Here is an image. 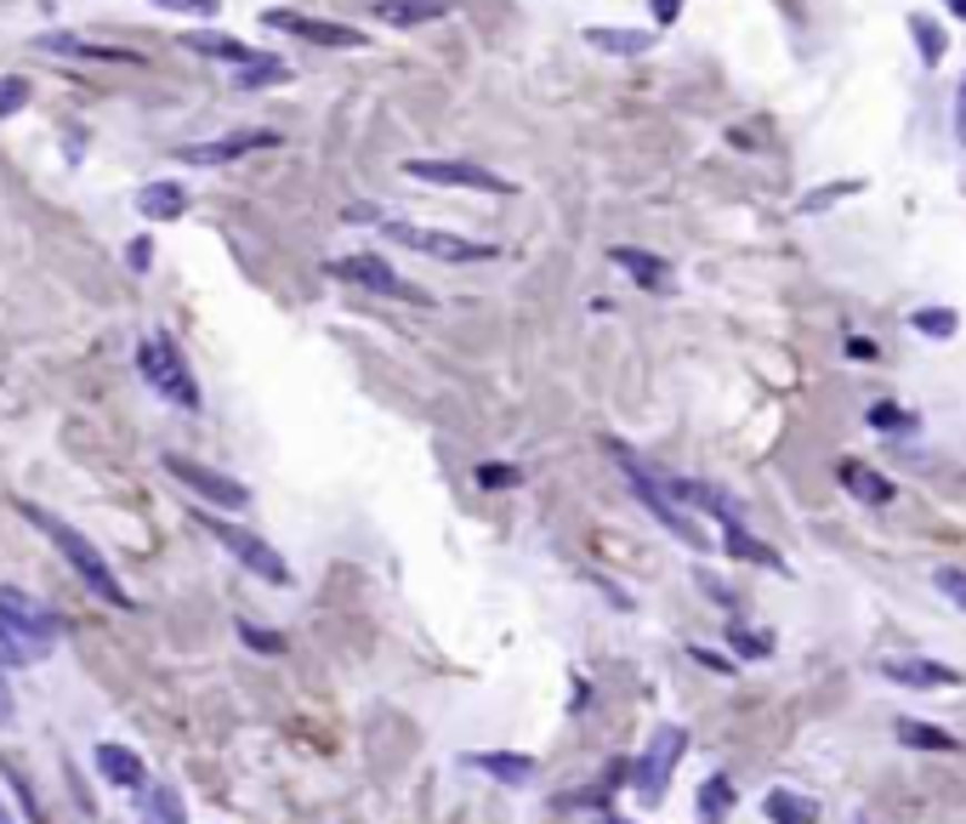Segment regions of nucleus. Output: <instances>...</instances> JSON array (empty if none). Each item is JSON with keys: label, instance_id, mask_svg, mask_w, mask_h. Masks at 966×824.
<instances>
[{"label": "nucleus", "instance_id": "1", "mask_svg": "<svg viewBox=\"0 0 966 824\" xmlns=\"http://www.w3.org/2000/svg\"><path fill=\"white\" fill-rule=\"evenodd\" d=\"M18 512H23V517H29V523L40 529V535H46V541H52L58 552H63V563H69V569L80 574V586H85V592H97V597H103L109 609H131V592L120 586V574L109 569V557H103V552H97V546H91V541L80 535V529H74V523H63V517H52V512H46V506H34V501H23Z\"/></svg>", "mask_w": 966, "mask_h": 824}, {"label": "nucleus", "instance_id": "2", "mask_svg": "<svg viewBox=\"0 0 966 824\" xmlns=\"http://www.w3.org/2000/svg\"><path fill=\"white\" fill-rule=\"evenodd\" d=\"M137 375L149 381L165 404H177V410H188V415L205 404V399H200V381H193V370H188V353L177 348L171 330H149V335L137 342Z\"/></svg>", "mask_w": 966, "mask_h": 824}, {"label": "nucleus", "instance_id": "3", "mask_svg": "<svg viewBox=\"0 0 966 824\" xmlns=\"http://www.w3.org/2000/svg\"><path fill=\"white\" fill-rule=\"evenodd\" d=\"M193 523H200L205 535H217V546L233 552V563H245L256 580H268V586H296V569H290V563L256 535V529L233 523V517H222V512H211V506H193Z\"/></svg>", "mask_w": 966, "mask_h": 824}, {"label": "nucleus", "instance_id": "4", "mask_svg": "<svg viewBox=\"0 0 966 824\" xmlns=\"http://www.w3.org/2000/svg\"><path fill=\"white\" fill-rule=\"evenodd\" d=\"M608 455L620 461V478L632 483V495H637V501H643V506H648V512H654L665 529H671L676 541H683V546H694V552H705V546H711V541H705V529H700V523H694L683 506H676V501L665 495V483H660V472H654L648 461H637L625 444H608Z\"/></svg>", "mask_w": 966, "mask_h": 824}, {"label": "nucleus", "instance_id": "5", "mask_svg": "<svg viewBox=\"0 0 966 824\" xmlns=\"http://www.w3.org/2000/svg\"><path fill=\"white\" fill-rule=\"evenodd\" d=\"M381 233L404 251H421L432 262H450V268H472V262H495L501 245L490 239H472V233H444V228H415V222H399V217H381Z\"/></svg>", "mask_w": 966, "mask_h": 824}, {"label": "nucleus", "instance_id": "6", "mask_svg": "<svg viewBox=\"0 0 966 824\" xmlns=\"http://www.w3.org/2000/svg\"><path fill=\"white\" fill-rule=\"evenodd\" d=\"M330 273L335 279H348L353 290H370V297H386V302H415V308H432V297L415 284V279H404L386 257H375V251H353V257H335L330 262Z\"/></svg>", "mask_w": 966, "mask_h": 824}, {"label": "nucleus", "instance_id": "7", "mask_svg": "<svg viewBox=\"0 0 966 824\" xmlns=\"http://www.w3.org/2000/svg\"><path fill=\"white\" fill-rule=\"evenodd\" d=\"M160 466L182 483L188 495H200L211 512H245V506H251V490H245L239 478H228V472H217V466H205V461H193V455H182V450H165Z\"/></svg>", "mask_w": 966, "mask_h": 824}, {"label": "nucleus", "instance_id": "8", "mask_svg": "<svg viewBox=\"0 0 966 824\" xmlns=\"http://www.w3.org/2000/svg\"><path fill=\"white\" fill-rule=\"evenodd\" d=\"M683 751H688V728H683V722H660L654 740L637 756V767H632V785H637L643 807H660L665 802V785H671L676 762H683Z\"/></svg>", "mask_w": 966, "mask_h": 824}, {"label": "nucleus", "instance_id": "9", "mask_svg": "<svg viewBox=\"0 0 966 824\" xmlns=\"http://www.w3.org/2000/svg\"><path fill=\"white\" fill-rule=\"evenodd\" d=\"M262 29L296 34L302 46H324V52H364V46H370L364 29L335 23V18H313V12H296V7H262Z\"/></svg>", "mask_w": 966, "mask_h": 824}, {"label": "nucleus", "instance_id": "10", "mask_svg": "<svg viewBox=\"0 0 966 824\" xmlns=\"http://www.w3.org/2000/svg\"><path fill=\"white\" fill-rule=\"evenodd\" d=\"M399 171L410 182H426V188H466V193H495V200H512V182L501 171H490V165H477V160H426V154H415Z\"/></svg>", "mask_w": 966, "mask_h": 824}, {"label": "nucleus", "instance_id": "11", "mask_svg": "<svg viewBox=\"0 0 966 824\" xmlns=\"http://www.w3.org/2000/svg\"><path fill=\"white\" fill-rule=\"evenodd\" d=\"M279 131H222V137H205V142H177L171 160L177 165H200V171H217V165H233V160H245V154H268L279 149Z\"/></svg>", "mask_w": 966, "mask_h": 824}, {"label": "nucleus", "instance_id": "12", "mask_svg": "<svg viewBox=\"0 0 966 824\" xmlns=\"http://www.w3.org/2000/svg\"><path fill=\"white\" fill-rule=\"evenodd\" d=\"M0 625H7L12 637H23L34 654H46V649L58 643V632H63V620L46 609L40 597L18 592V586H0Z\"/></svg>", "mask_w": 966, "mask_h": 824}, {"label": "nucleus", "instance_id": "13", "mask_svg": "<svg viewBox=\"0 0 966 824\" xmlns=\"http://www.w3.org/2000/svg\"><path fill=\"white\" fill-rule=\"evenodd\" d=\"M34 52H46V58H74V63H120V69H137V63H142V52L85 40V34H74V29H46V34H34Z\"/></svg>", "mask_w": 966, "mask_h": 824}, {"label": "nucleus", "instance_id": "14", "mask_svg": "<svg viewBox=\"0 0 966 824\" xmlns=\"http://www.w3.org/2000/svg\"><path fill=\"white\" fill-rule=\"evenodd\" d=\"M375 23H386V29H404V34H415V29H426V23H444L450 12H455V0H375Z\"/></svg>", "mask_w": 966, "mask_h": 824}, {"label": "nucleus", "instance_id": "15", "mask_svg": "<svg viewBox=\"0 0 966 824\" xmlns=\"http://www.w3.org/2000/svg\"><path fill=\"white\" fill-rule=\"evenodd\" d=\"M876 671L887 676V683H898V689H955V683H960V671H955V665H938V660H904V654L882 660Z\"/></svg>", "mask_w": 966, "mask_h": 824}, {"label": "nucleus", "instance_id": "16", "mask_svg": "<svg viewBox=\"0 0 966 824\" xmlns=\"http://www.w3.org/2000/svg\"><path fill=\"white\" fill-rule=\"evenodd\" d=\"M137 217H149V222H182L188 217V182H177V177L142 182L137 188Z\"/></svg>", "mask_w": 966, "mask_h": 824}, {"label": "nucleus", "instance_id": "17", "mask_svg": "<svg viewBox=\"0 0 966 824\" xmlns=\"http://www.w3.org/2000/svg\"><path fill=\"white\" fill-rule=\"evenodd\" d=\"M608 262H614L625 279H637L643 290H654V297H665V290L676 284L671 262H665V257H654V251H637V245H614V251H608Z\"/></svg>", "mask_w": 966, "mask_h": 824}, {"label": "nucleus", "instance_id": "18", "mask_svg": "<svg viewBox=\"0 0 966 824\" xmlns=\"http://www.w3.org/2000/svg\"><path fill=\"white\" fill-rule=\"evenodd\" d=\"M91 756H97V773H103V780H109L114 791H142V785H149V767H142V756H137L131 745L103 740Z\"/></svg>", "mask_w": 966, "mask_h": 824}, {"label": "nucleus", "instance_id": "19", "mask_svg": "<svg viewBox=\"0 0 966 824\" xmlns=\"http://www.w3.org/2000/svg\"><path fill=\"white\" fill-rule=\"evenodd\" d=\"M654 40L660 34H648V29H614V23H592L586 29V46L603 52V58H648Z\"/></svg>", "mask_w": 966, "mask_h": 824}, {"label": "nucleus", "instance_id": "20", "mask_svg": "<svg viewBox=\"0 0 966 824\" xmlns=\"http://www.w3.org/2000/svg\"><path fill=\"white\" fill-rule=\"evenodd\" d=\"M836 478H842V490H847L853 501H864V506H887V501L898 495V490H893V478H882L869 461H853V455L836 466Z\"/></svg>", "mask_w": 966, "mask_h": 824}, {"label": "nucleus", "instance_id": "21", "mask_svg": "<svg viewBox=\"0 0 966 824\" xmlns=\"http://www.w3.org/2000/svg\"><path fill=\"white\" fill-rule=\"evenodd\" d=\"M182 46H188V52H200V58H211V63H228V69H239V63L256 58L251 40H233V34H222V29H188Z\"/></svg>", "mask_w": 966, "mask_h": 824}, {"label": "nucleus", "instance_id": "22", "mask_svg": "<svg viewBox=\"0 0 966 824\" xmlns=\"http://www.w3.org/2000/svg\"><path fill=\"white\" fill-rule=\"evenodd\" d=\"M722 552H728V557H739V563H756V569L785 574V557L773 552L767 541H756L751 529H745V517H739V523H722Z\"/></svg>", "mask_w": 966, "mask_h": 824}, {"label": "nucleus", "instance_id": "23", "mask_svg": "<svg viewBox=\"0 0 966 824\" xmlns=\"http://www.w3.org/2000/svg\"><path fill=\"white\" fill-rule=\"evenodd\" d=\"M477 773H490V780H501V785H529L535 780V756H517V751H477V756H466Z\"/></svg>", "mask_w": 966, "mask_h": 824}, {"label": "nucleus", "instance_id": "24", "mask_svg": "<svg viewBox=\"0 0 966 824\" xmlns=\"http://www.w3.org/2000/svg\"><path fill=\"white\" fill-rule=\"evenodd\" d=\"M290 80H296V69H290L284 58H273V52H256L251 63L233 69V86L239 91H268V86H290Z\"/></svg>", "mask_w": 966, "mask_h": 824}, {"label": "nucleus", "instance_id": "25", "mask_svg": "<svg viewBox=\"0 0 966 824\" xmlns=\"http://www.w3.org/2000/svg\"><path fill=\"white\" fill-rule=\"evenodd\" d=\"M137 824H188V807L171 785H142L137 791Z\"/></svg>", "mask_w": 966, "mask_h": 824}, {"label": "nucleus", "instance_id": "26", "mask_svg": "<svg viewBox=\"0 0 966 824\" xmlns=\"http://www.w3.org/2000/svg\"><path fill=\"white\" fill-rule=\"evenodd\" d=\"M893 740L909 745V751H960L949 728H938V722H922V716H893Z\"/></svg>", "mask_w": 966, "mask_h": 824}, {"label": "nucleus", "instance_id": "27", "mask_svg": "<svg viewBox=\"0 0 966 824\" xmlns=\"http://www.w3.org/2000/svg\"><path fill=\"white\" fill-rule=\"evenodd\" d=\"M762 813L773 824H818V802L802 796V791H767L762 796Z\"/></svg>", "mask_w": 966, "mask_h": 824}, {"label": "nucleus", "instance_id": "28", "mask_svg": "<svg viewBox=\"0 0 966 824\" xmlns=\"http://www.w3.org/2000/svg\"><path fill=\"white\" fill-rule=\"evenodd\" d=\"M734 780L728 773H711V780L700 785V824H728V813H734Z\"/></svg>", "mask_w": 966, "mask_h": 824}, {"label": "nucleus", "instance_id": "29", "mask_svg": "<svg viewBox=\"0 0 966 824\" xmlns=\"http://www.w3.org/2000/svg\"><path fill=\"white\" fill-rule=\"evenodd\" d=\"M909 34H915V52H922V63L927 69H938V58H944V29H938V18H927V12H909Z\"/></svg>", "mask_w": 966, "mask_h": 824}, {"label": "nucleus", "instance_id": "30", "mask_svg": "<svg viewBox=\"0 0 966 824\" xmlns=\"http://www.w3.org/2000/svg\"><path fill=\"white\" fill-rule=\"evenodd\" d=\"M34 103V80L29 74H0V125H7L12 114H23Z\"/></svg>", "mask_w": 966, "mask_h": 824}, {"label": "nucleus", "instance_id": "31", "mask_svg": "<svg viewBox=\"0 0 966 824\" xmlns=\"http://www.w3.org/2000/svg\"><path fill=\"white\" fill-rule=\"evenodd\" d=\"M864 182H825V188H813L802 193V217H818V211H831L836 200H847V193H858Z\"/></svg>", "mask_w": 966, "mask_h": 824}, {"label": "nucleus", "instance_id": "32", "mask_svg": "<svg viewBox=\"0 0 966 824\" xmlns=\"http://www.w3.org/2000/svg\"><path fill=\"white\" fill-rule=\"evenodd\" d=\"M472 478H477V490H517V483H523V466H512V461H483Z\"/></svg>", "mask_w": 966, "mask_h": 824}, {"label": "nucleus", "instance_id": "33", "mask_svg": "<svg viewBox=\"0 0 966 824\" xmlns=\"http://www.w3.org/2000/svg\"><path fill=\"white\" fill-rule=\"evenodd\" d=\"M869 426H876V432H898V439H909V432L922 426V421H915L909 410H898V404H869Z\"/></svg>", "mask_w": 966, "mask_h": 824}, {"label": "nucleus", "instance_id": "34", "mask_svg": "<svg viewBox=\"0 0 966 824\" xmlns=\"http://www.w3.org/2000/svg\"><path fill=\"white\" fill-rule=\"evenodd\" d=\"M909 324L922 330V335H933V342H949V335L960 330V319H955L949 308H922V313H915Z\"/></svg>", "mask_w": 966, "mask_h": 824}, {"label": "nucleus", "instance_id": "35", "mask_svg": "<svg viewBox=\"0 0 966 824\" xmlns=\"http://www.w3.org/2000/svg\"><path fill=\"white\" fill-rule=\"evenodd\" d=\"M728 643H734V654H745V660H767L773 654V637L767 632H751V625H728Z\"/></svg>", "mask_w": 966, "mask_h": 824}, {"label": "nucleus", "instance_id": "36", "mask_svg": "<svg viewBox=\"0 0 966 824\" xmlns=\"http://www.w3.org/2000/svg\"><path fill=\"white\" fill-rule=\"evenodd\" d=\"M239 643H245L251 654H284V632H262V625H251V620H239Z\"/></svg>", "mask_w": 966, "mask_h": 824}, {"label": "nucleus", "instance_id": "37", "mask_svg": "<svg viewBox=\"0 0 966 824\" xmlns=\"http://www.w3.org/2000/svg\"><path fill=\"white\" fill-rule=\"evenodd\" d=\"M933 586H938L955 609H966V569H938V574H933Z\"/></svg>", "mask_w": 966, "mask_h": 824}, {"label": "nucleus", "instance_id": "38", "mask_svg": "<svg viewBox=\"0 0 966 824\" xmlns=\"http://www.w3.org/2000/svg\"><path fill=\"white\" fill-rule=\"evenodd\" d=\"M125 268H131V273H149V268H154V239H149V233H137L131 245H125Z\"/></svg>", "mask_w": 966, "mask_h": 824}, {"label": "nucleus", "instance_id": "39", "mask_svg": "<svg viewBox=\"0 0 966 824\" xmlns=\"http://www.w3.org/2000/svg\"><path fill=\"white\" fill-rule=\"evenodd\" d=\"M154 7L182 12V18H217V12H222V0H154Z\"/></svg>", "mask_w": 966, "mask_h": 824}, {"label": "nucleus", "instance_id": "40", "mask_svg": "<svg viewBox=\"0 0 966 824\" xmlns=\"http://www.w3.org/2000/svg\"><path fill=\"white\" fill-rule=\"evenodd\" d=\"M648 7H654V23L660 29H671L676 18H683V0H648Z\"/></svg>", "mask_w": 966, "mask_h": 824}, {"label": "nucleus", "instance_id": "41", "mask_svg": "<svg viewBox=\"0 0 966 824\" xmlns=\"http://www.w3.org/2000/svg\"><path fill=\"white\" fill-rule=\"evenodd\" d=\"M700 586H705V592H711V597H716L722 609H739V603H734V592H728V586H722V580H711V574H700Z\"/></svg>", "mask_w": 966, "mask_h": 824}, {"label": "nucleus", "instance_id": "42", "mask_svg": "<svg viewBox=\"0 0 966 824\" xmlns=\"http://www.w3.org/2000/svg\"><path fill=\"white\" fill-rule=\"evenodd\" d=\"M955 137H960V149H966V80L955 91Z\"/></svg>", "mask_w": 966, "mask_h": 824}, {"label": "nucleus", "instance_id": "43", "mask_svg": "<svg viewBox=\"0 0 966 824\" xmlns=\"http://www.w3.org/2000/svg\"><path fill=\"white\" fill-rule=\"evenodd\" d=\"M688 654H694L700 665H711V671H734V660H722V654H711V649H700V643H694Z\"/></svg>", "mask_w": 966, "mask_h": 824}, {"label": "nucleus", "instance_id": "44", "mask_svg": "<svg viewBox=\"0 0 966 824\" xmlns=\"http://www.w3.org/2000/svg\"><path fill=\"white\" fill-rule=\"evenodd\" d=\"M342 222L364 228V222H381V211H375V205H348V217H342Z\"/></svg>", "mask_w": 966, "mask_h": 824}, {"label": "nucleus", "instance_id": "45", "mask_svg": "<svg viewBox=\"0 0 966 824\" xmlns=\"http://www.w3.org/2000/svg\"><path fill=\"white\" fill-rule=\"evenodd\" d=\"M847 359H876V342H864V335H847Z\"/></svg>", "mask_w": 966, "mask_h": 824}, {"label": "nucleus", "instance_id": "46", "mask_svg": "<svg viewBox=\"0 0 966 824\" xmlns=\"http://www.w3.org/2000/svg\"><path fill=\"white\" fill-rule=\"evenodd\" d=\"M0 722H12V694H7V683H0Z\"/></svg>", "mask_w": 966, "mask_h": 824}, {"label": "nucleus", "instance_id": "47", "mask_svg": "<svg viewBox=\"0 0 966 824\" xmlns=\"http://www.w3.org/2000/svg\"><path fill=\"white\" fill-rule=\"evenodd\" d=\"M949 12H955V18H966V0H949Z\"/></svg>", "mask_w": 966, "mask_h": 824}, {"label": "nucleus", "instance_id": "48", "mask_svg": "<svg viewBox=\"0 0 966 824\" xmlns=\"http://www.w3.org/2000/svg\"><path fill=\"white\" fill-rule=\"evenodd\" d=\"M608 824H625V818H608Z\"/></svg>", "mask_w": 966, "mask_h": 824}]
</instances>
